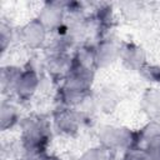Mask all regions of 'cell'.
<instances>
[{
  "label": "cell",
  "mask_w": 160,
  "mask_h": 160,
  "mask_svg": "<svg viewBox=\"0 0 160 160\" xmlns=\"http://www.w3.org/2000/svg\"><path fill=\"white\" fill-rule=\"evenodd\" d=\"M50 151L42 150H21L16 160H49Z\"/></svg>",
  "instance_id": "7402d4cb"
},
{
  "label": "cell",
  "mask_w": 160,
  "mask_h": 160,
  "mask_svg": "<svg viewBox=\"0 0 160 160\" xmlns=\"http://www.w3.org/2000/svg\"><path fill=\"white\" fill-rule=\"evenodd\" d=\"M18 132V141L21 150L49 151V146L55 136L50 116L38 112L24 115Z\"/></svg>",
  "instance_id": "7a4b0ae2"
},
{
  "label": "cell",
  "mask_w": 160,
  "mask_h": 160,
  "mask_svg": "<svg viewBox=\"0 0 160 160\" xmlns=\"http://www.w3.org/2000/svg\"><path fill=\"white\" fill-rule=\"evenodd\" d=\"M139 131V146L144 148L152 160H160V121H148Z\"/></svg>",
  "instance_id": "4fadbf2b"
},
{
  "label": "cell",
  "mask_w": 160,
  "mask_h": 160,
  "mask_svg": "<svg viewBox=\"0 0 160 160\" xmlns=\"http://www.w3.org/2000/svg\"><path fill=\"white\" fill-rule=\"evenodd\" d=\"M96 71L72 66L70 72L56 85V106L84 109L91 101Z\"/></svg>",
  "instance_id": "6da1fadb"
},
{
  "label": "cell",
  "mask_w": 160,
  "mask_h": 160,
  "mask_svg": "<svg viewBox=\"0 0 160 160\" xmlns=\"http://www.w3.org/2000/svg\"><path fill=\"white\" fill-rule=\"evenodd\" d=\"M35 16L51 32L60 29L66 20V1L51 0L40 2Z\"/></svg>",
  "instance_id": "30bf717a"
},
{
  "label": "cell",
  "mask_w": 160,
  "mask_h": 160,
  "mask_svg": "<svg viewBox=\"0 0 160 160\" xmlns=\"http://www.w3.org/2000/svg\"><path fill=\"white\" fill-rule=\"evenodd\" d=\"M119 62H121L126 71L140 74L150 61L148 59V51L141 44L135 41H126L122 42Z\"/></svg>",
  "instance_id": "8fae6325"
},
{
  "label": "cell",
  "mask_w": 160,
  "mask_h": 160,
  "mask_svg": "<svg viewBox=\"0 0 160 160\" xmlns=\"http://www.w3.org/2000/svg\"><path fill=\"white\" fill-rule=\"evenodd\" d=\"M68 160H82V159L80 158V155H75V156H72V158H70Z\"/></svg>",
  "instance_id": "603a6c76"
},
{
  "label": "cell",
  "mask_w": 160,
  "mask_h": 160,
  "mask_svg": "<svg viewBox=\"0 0 160 160\" xmlns=\"http://www.w3.org/2000/svg\"><path fill=\"white\" fill-rule=\"evenodd\" d=\"M95 46V65L96 70H106L120 61L122 41H120L112 32L102 35L96 41Z\"/></svg>",
  "instance_id": "ba28073f"
},
{
  "label": "cell",
  "mask_w": 160,
  "mask_h": 160,
  "mask_svg": "<svg viewBox=\"0 0 160 160\" xmlns=\"http://www.w3.org/2000/svg\"><path fill=\"white\" fill-rule=\"evenodd\" d=\"M120 160H152L151 156L146 152V150L141 146H135L122 155H120Z\"/></svg>",
  "instance_id": "44dd1931"
},
{
  "label": "cell",
  "mask_w": 160,
  "mask_h": 160,
  "mask_svg": "<svg viewBox=\"0 0 160 160\" xmlns=\"http://www.w3.org/2000/svg\"><path fill=\"white\" fill-rule=\"evenodd\" d=\"M79 155L82 160H112V156H114L110 151H108L99 144L89 146Z\"/></svg>",
  "instance_id": "d6986e66"
},
{
  "label": "cell",
  "mask_w": 160,
  "mask_h": 160,
  "mask_svg": "<svg viewBox=\"0 0 160 160\" xmlns=\"http://www.w3.org/2000/svg\"><path fill=\"white\" fill-rule=\"evenodd\" d=\"M72 61L74 66L89 69V70H96L95 65V46L92 41L82 42L78 45L72 50Z\"/></svg>",
  "instance_id": "e0dca14e"
},
{
  "label": "cell",
  "mask_w": 160,
  "mask_h": 160,
  "mask_svg": "<svg viewBox=\"0 0 160 160\" xmlns=\"http://www.w3.org/2000/svg\"><path fill=\"white\" fill-rule=\"evenodd\" d=\"M24 115L21 104L12 98H2L0 102V130L2 134L11 132L18 129Z\"/></svg>",
  "instance_id": "7c38bea8"
},
{
  "label": "cell",
  "mask_w": 160,
  "mask_h": 160,
  "mask_svg": "<svg viewBox=\"0 0 160 160\" xmlns=\"http://www.w3.org/2000/svg\"><path fill=\"white\" fill-rule=\"evenodd\" d=\"M72 52L58 51V50H44L41 61L42 72L55 85H58L72 69Z\"/></svg>",
  "instance_id": "52a82bcc"
},
{
  "label": "cell",
  "mask_w": 160,
  "mask_h": 160,
  "mask_svg": "<svg viewBox=\"0 0 160 160\" xmlns=\"http://www.w3.org/2000/svg\"><path fill=\"white\" fill-rule=\"evenodd\" d=\"M119 19L126 22H139L148 12L146 5L140 1H121L115 4Z\"/></svg>",
  "instance_id": "2e32d148"
},
{
  "label": "cell",
  "mask_w": 160,
  "mask_h": 160,
  "mask_svg": "<svg viewBox=\"0 0 160 160\" xmlns=\"http://www.w3.org/2000/svg\"><path fill=\"white\" fill-rule=\"evenodd\" d=\"M140 75L142 78H145L146 81H149L154 86L160 88V64H151V62H149L144 68V70L140 72Z\"/></svg>",
  "instance_id": "ffe728a7"
},
{
  "label": "cell",
  "mask_w": 160,
  "mask_h": 160,
  "mask_svg": "<svg viewBox=\"0 0 160 160\" xmlns=\"http://www.w3.org/2000/svg\"><path fill=\"white\" fill-rule=\"evenodd\" d=\"M18 44V26H15L11 21L1 18L0 21V50L2 56L9 52Z\"/></svg>",
  "instance_id": "ac0fdd59"
},
{
  "label": "cell",
  "mask_w": 160,
  "mask_h": 160,
  "mask_svg": "<svg viewBox=\"0 0 160 160\" xmlns=\"http://www.w3.org/2000/svg\"><path fill=\"white\" fill-rule=\"evenodd\" d=\"M22 68H24V65L14 64V62L2 64L1 70H0V89H1L2 98L12 96L15 84L21 74Z\"/></svg>",
  "instance_id": "9a60e30c"
},
{
  "label": "cell",
  "mask_w": 160,
  "mask_h": 160,
  "mask_svg": "<svg viewBox=\"0 0 160 160\" xmlns=\"http://www.w3.org/2000/svg\"><path fill=\"white\" fill-rule=\"evenodd\" d=\"M50 31L36 16L18 26V44L29 51H44L50 41Z\"/></svg>",
  "instance_id": "5b68a950"
},
{
  "label": "cell",
  "mask_w": 160,
  "mask_h": 160,
  "mask_svg": "<svg viewBox=\"0 0 160 160\" xmlns=\"http://www.w3.org/2000/svg\"><path fill=\"white\" fill-rule=\"evenodd\" d=\"M139 110L148 121H160V88L150 86L141 92Z\"/></svg>",
  "instance_id": "5bb4252c"
},
{
  "label": "cell",
  "mask_w": 160,
  "mask_h": 160,
  "mask_svg": "<svg viewBox=\"0 0 160 160\" xmlns=\"http://www.w3.org/2000/svg\"><path fill=\"white\" fill-rule=\"evenodd\" d=\"M42 72L36 66L30 64L24 65L21 74L15 84L11 98L15 99L19 104H26L32 101L39 95L42 88Z\"/></svg>",
  "instance_id": "8992f818"
},
{
  "label": "cell",
  "mask_w": 160,
  "mask_h": 160,
  "mask_svg": "<svg viewBox=\"0 0 160 160\" xmlns=\"http://www.w3.org/2000/svg\"><path fill=\"white\" fill-rule=\"evenodd\" d=\"M122 101V94L120 89L114 84H104L98 89H94L91 95V102L95 114L112 115L118 111Z\"/></svg>",
  "instance_id": "9c48e42d"
},
{
  "label": "cell",
  "mask_w": 160,
  "mask_h": 160,
  "mask_svg": "<svg viewBox=\"0 0 160 160\" xmlns=\"http://www.w3.org/2000/svg\"><path fill=\"white\" fill-rule=\"evenodd\" d=\"M96 144L112 155H122L128 150L139 146V131L118 122H102L95 130Z\"/></svg>",
  "instance_id": "3957f363"
},
{
  "label": "cell",
  "mask_w": 160,
  "mask_h": 160,
  "mask_svg": "<svg viewBox=\"0 0 160 160\" xmlns=\"http://www.w3.org/2000/svg\"><path fill=\"white\" fill-rule=\"evenodd\" d=\"M95 114L75 108L55 106L50 115L55 135L62 138H75L90 124Z\"/></svg>",
  "instance_id": "277c9868"
}]
</instances>
